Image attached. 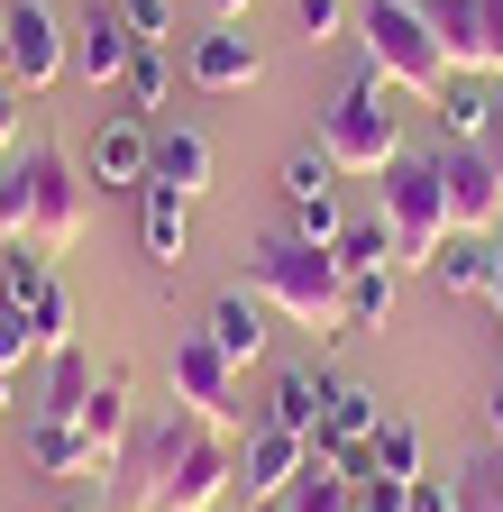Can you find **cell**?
I'll return each mask as SVG.
<instances>
[{
  "mask_svg": "<svg viewBox=\"0 0 503 512\" xmlns=\"http://www.w3.org/2000/svg\"><path fill=\"white\" fill-rule=\"evenodd\" d=\"M129 476H138V512H211L238 485V439L193 412H165L129 448Z\"/></svg>",
  "mask_w": 503,
  "mask_h": 512,
  "instance_id": "6da1fadb",
  "label": "cell"
},
{
  "mask_svg": "<svg viewBox=\"0 0 503 512\" xmlns=\"http://www.w3.org/2000/svg\"><path fill=\"white\" fill-rule=\"evenodd\" d=\"M247 293H257L266 311H284V320H302V330H339V293H348V275H339V256L330 247H311V238H257V256H247Z\"/></svg>",
  "mask_w": 503,
  "mask_h": 512,
  "instance_id": "7a4b0ae2",
  "label": "cell"
},
{
  "mask_svg": "<svg viewBox=\"0 0 503 512\" xmlns=\"http://www.w3.org/2000/svg\"><path fill=\"white\" fill-rule=\"evenodd\" d=\"M403 92L385 83V74H375V64H366V74H348L339 92H330V110H321V156L339 165V174H385L394 156H403V110H394Z\"/></svg>",
  "mask_w": 503,
  "mask_h": 512,
  "instance_id": "3957f363",
  "label": "cell"
},
{
  "mask_svg": "<svg viewBox=\"0 0 503 512\" xmlns=\"http://www.w3.org/2000/svg\"><path fill=\"white\" fill-rule=\"evenodd\" d=\"M348 37L366 46V64H375L403 101H439V92H449V46L430 37L421 0H357V28H348Z\"/></svg>",
  "mask_w": 503,
  "mask_h": 512,
  "instance_id": "277c9868",
  "label": "cell"
},
{
  "mask_svg": "<svg viewBox=\"0 0 503 512\" xmlns=\"http://www.w3.org/2000/svg\"><path fill=\"white\" fill-rule=\"evenodd\" d=\"M375 220L394 229V256L403 266H430L439 247H449V183H439L430 156H394L385 174H375Z\"/></svg>",
  "mask_w": 503,
  "mask_h": 512,
  "instance_id": "5b68a950",
  "label": "cell"
},
{
  "mask_svg": "<svg viewBox=\"0 0 503 512\" xmlns=\"http://www.w3.org/2000/svg\"><path fill=\"white\" fill-rule=\"evenodd\" d=\"M0 302L28 320V348L37 357L74 348V284H65V266H55L46 247H28V238L0 247Z\"/></svg>",
  "mask_w": 503,
  "mask_h": 512,
  "instance_id": "8992f818",
  "label": "cell"
},
{
  "mask_svg": "<svg viewBox=\"0 0 503 512\" xmlns=\"http://www.w3.org/2000/svg\"><path fill=\"white\" fill-rule=\"evenodd\" d=\"M19 183H28V247H46V256H65L74 238H83V220H92V183H83V165L65 156V147H28L19 156Z\"/></svg>",
  "mask_w": 503,
  "mask_h": 512,
  "instance_id": "52a82bcc",
  "label": "cell"
},
{
  "mask_svg": "<svg viewBox=\"0 0 503 512\" xmlns=\"http://www.w3.org/2000/svg\"><path fill=\"white\" fill-rule=\"evenodd\" d=\"M65 64H74V28L55 19L46 0H10V10H0V74L19 92H46Z\"/></svg>",
  "mask_w": 503,
  "mask_h": 512,
  "instance_id": "ba28073f",
  "label": "cell"
},
{
  "mask_svg": "<svg viewBox=\"0 0 503 512\" xmlns=\"http://www.w3.org/2000/svg\"><path fill=\"white\" fill-rule=\"evenodd\" d=\"M174 412H193V421H211V430H247V412H238V366L211 348V330H183L174 339Z\"/></svg>",
  "mask_w": 503,
  "mask_h": 512,
  "instance_id": "9c48e42d",
  "label": "cell"
},
{
  "mask_svg": "<svg viewBox=\"0 0 503 512\" xmlns=\"http://www.w3.org/2000/svg\"><path fill=\"white\" fill-rule=\"evenodd\" d=\"M147 174H156V128L129 119V110H110L92 128V147H83V183H101V192H147Z\"/></svg>",
  "mask_w": 503,
  "mask_h": 512,
  "instance_id": "30bf717a",
  "label": "cell"
},
{
  "mask_svg": "<svg viewBox=\"0 0 503 512\" xmlns=\"http://www.w3.org/2000/svg\"><path fill=\"white\" fill-rule=\"evenodd\" d=\"M430 165H439V183H449V220L458 229H503V165H494L485 138L476 147H439Z\"/></svg>",
  "mask_w": 503,
  "mask_h": 512,
  "instance_id": "8fae6325",
  "label": "cell"
},
{
  "mask_svg": "<svg viewBox=\"0 0 503 512\" xmlns=\"http://www.w3.org/2000/svg\"><path fill=\"white\" fill-rule=\"evenodd\" d=\"M421 19H430V37L449 46V74H503V37H494V10L485 0H421Z\"/></svg>",
  "mask_w": 503,
  "mask_h": 512,
  "instance_id": "7c38bea8",
  "label": "cell"
},
{
  "mask_svg": "<svg viewBox=\"0 0 503 512\" xmlns=\"http://www.w3.org/2000/svg\"><path fill=\"white\" fill-rule=\"evenodd\" d=\"M183 74H193V92H257L266 55H257V37H238V19H220L211 37L183 46Z\"/></svg>",
  "mask_w": 503,
  "mask_h": 512,
  "instance_id": "4fadbf2b",
  "label": "cell"
},
{
  "mask_svg": "<svg viewBox=\"0 0 503 512\" xmlns=\"http://www.w3.org/2000/svg\"><path fill=\"white\" fill-rule=\"evenodd\" d=\"M302 467H311V439H293V430H275V421H257L238 439V485L257 494V503H284L293 485H302Z\"/></svg>",
  "mask_w": 503,
  "mask_h": 512,
  "instance_id": "5bb4252c",
  "label": "cell"
},
{
  "mask_svg": "<svg viewBox=\"0 0 503 512\" xmlns=\"http://www.w3.org/2000/svg\"><path fill=\"white\" fill-rule=\"evenodd\" d=\"M430 275H439L449 302H494V284H503V238L494 229H449V247L430 256Z\"/></svg>",
  "mask_w": 503,
  "mask_h": 512,
  "instance_id": "9a60e30c",
  "label": "cell"
},
{
  "mask_svg": "<svg viewBox=\"0 0 503 512\" xmlns=\"http://www.w3.org/2000/svg\"><path fill=\"white\" fill-rule=\"evenodd\" d=\"M129 55H138L129 19H119L110 0H92V10L74 19V74H83L92 92H119V74H129Z\"/></svg>",
  "mask_w": 503,
  "mask_h": 512,
  "instance_id": "2e32d148",
  "label": "cell"
},
{
  "mask_svg": "<svg viewBox=\"0 0 503 512\" xmlns=\"http://www.w3.org/2000/svg\"><path fill=\"white\" fill-rule=\"evenodd\" d=\"M202 330H211V348H220V357H229V366L247 375V366L266 357V302L247 293V284H229V293H220V302L202 311Z\"/></svg>",
  "mask_w": 503,
  "mask_h": 512,
  "instance_id": "e0dca14e",
  "label": "cell"
},
{
  "mask_svg": "<svg viewBox=\"0 0 503 512\" xmlns=\"http://www.w3.org/2000/svg\"><path fill=\"white\" fill-rule=\"evenodd\" d=\"M330 384H339V375H321V366H284L275 394H266V421L293 430V439H321V421H330Z\"/></svg>",
  "mask_w": 503,
  "mask_h": 512,
  "instance_id": "ac0fdd59",
  "label": "cell"
},
{
  "mask_svg": "<svg viewBox=\"0 0 503 512\" xmlns=\"http://www.w3.org/2000/svg\"><path fill=\"white\" fill-rule=\"evenodd\" d=\"M138 247H147V266H183V247H193V202L183 192H165V183H147L138 192Z\"/></svg>",
  "mask_w": 503,
  "mask_h": 512,
  "instance_id": "d6986e66",
  "label": "cell"
},
{
  "mask_svg": "<svg viewBox=\"0 0 503 512\" xmlns=\"http://www.w3.org/2000/svg\"><path fill=\"white\" fill-rule=\"evenodd\" d=\"M211 174H220V156H211V138H202V128H156V174H147V183L183 192V202H202V192H211Z\"/></svg>",
  "mask_w": 503,
  "mask_h": 512,
  "instance_id": "ffe728a7",
  "label": "cell"
},
{
  "mask_svg": "<svg viewBox=\"0 0 503 512\" xmlns=\"http://www.w3.org/2000/svg\"><path fill=\"white\" fill-rule=\"evenodd\" d=\"M430 110H439V147H476L494 128V83L485 74H449V92H439Z\"/></svg>",
  "mask_w": 503,
  "mask_h": 512,
  "instance_id": "44dd1931",
  "label": "cell"
},
{
  "mask_svg": "<svg viewBox=\"0 0 503 512\" xmlns=\"http://www.w3.org/2000/svg\"><path fill=\"white\" fill-rule=\"evenodd\" d=\"M37 366H46V394H37V421H83V403H92L101 366H92L83 348H55V357H37Z\"/></svg>",
  "mask_w": 503,
  "mask_h": 512,
  "instance_id": "7402d4cb",
  "label": "cell"
},
{
  "mask_svg": "<svg viewBox=\"0 0 503 512\" xmlns=\"http://www.w3.org/2000/svg\"><path fill=\"white\" fill-rule=\"evenodd\" d=\"M28 467L37 476H101L83 421H28Z\"/></svg>",
  "mask_w": 503,
  "mask_h": 512,
  "instance_id": "603a6c76",
  "label": "cell"
},
{
  "mask_svg": "<svg viewBox=\"0 0 503 512\" xmlns=\"http://www.w3.org/2000/svg\"><path fill=\"white\" fill-rule=\"evenodd\" d=\"M165 92H174V46H138V55H129V74H119V101H129V119L165 110Z\"/></svg>",
  "mask_w": 503,
  "mask_h": 512,
  "instance_id": "cb8c5ba5",
  "label": "cell"
},
{
  "mask_svg": "<svg viewBox=\"0 0 503 512\" xmlns=\"http://www.w3.org/2000/svg\"><path fill=\"white\" fill-rule=\"evenodd\" d=\"M385 320H394V266L348 275V293H339V330H385Z\"/></svg>",
  "mask_w": 503,
  "mask_h": 512,
  "instance_id": "d4e9b609",
  "label": "cell"
},
{
  "mask_svg": "<svg viewBox=\"0 0 503 512\" xmlns=\"http://www.w3.org/2000/svg\"><path fill=\"white\" fill-rule=\"evenodd\" d=\"M330 256H339V275H375V266H403V256H394V229H385V220H348Z\"/></svg>",
  "mask_w": 503,
  "mask_h": 512,
  "instance_id": "484cf974",
  "label": "cell"
},
{
  "mask_svg": "<svg viewBox=\"0 0 503 512\" xmlns=\"http://www.w3.org/2000/svg\"><path fill=\"white\" fill-rule=\"evenodd\" d=\"M275 183H284V211H293V202H321V192H339V165L321 156V138H302V147L284 156V174H275Z\"/></svg>",
  "mask_w": 503,
  "mask_h": 512,
  "instance_id": "4316f807",
  "label": "cell"
},
{
  "mask_svg": "<svg viewBox=\"0 0 503 512\" xmlns=\"http://www.w3.org/2000/svg\"><path fill=\"white\" fill-rule=\"evenodd\" d=\"M375 476H430V467H421V421H412V412H385V430H375Z\"/></svg>",
  "mask_w": 503,
  "mask_h": 512,
  "instance_id": "83f0119b",
  "label": "cell"
},
{
  "mask_svg": "<svg viewBox=\"0 0 503 512\" xmlns=\"http://www.w3.org/2000/svg\"><path fill=\"white\" fill-rule=\"evenodd\" d=\"M458 503L467 512H503V448H485V458L458 467Z\"/></svg>",
  "mask_w": 503,
  "mask_h": 512,
  "instance_id": "f1b7e54d",
  "label": "cell"
},
{
  "mask_svg": "<svg viewBox=\"0 0 503 512\" xmlns=\"http://www.w3.org/2000/svg\"><path fill=\"white\" fill-rule=\"evenodd\" d=\"M284 512H357V503H348V476H321V467H302V485L284 494Z\"/></svg>",
  "mask_w": 503,
  "mask_h": 512,
  "instance_id": "f546056e",
  "label": "cell"
},
{
  "mask_svg": "<svg viewBox=\"0 0 503 512\" xmlns=\"http://www.w3.org/2000/svg\"><path fill=\"white\" fill-rule=\"evenodd\" d=\"M293 19H302V37H311V46H330V37H348V28H357V0H293Z\"/></svg>",
  "mask_w": 503,
  "mask_h": 512,
  "instance_id": "4dcf8cb0",
  "label": "cell"
},
{
  "mask_svg": "<svg viewBox=\"0 0 503 512\" xmlns=\"http://www.w3.org/2000/svg\"><path fill=\"white\" fill-rule=\"evenodd\" d=\"M119 19H129L138 46H174V0H110Z\"/></svg>",
  "mask_w": 503,
  "mask_h": 512,
  "instance_id": "1f68e13d",
  "label": "cell"
},
{
  "mask_svg": "<svg viewBox=\"0 0 503 512\" xmlns=\"http://www.w3.org/2000/svg\"><path fill=\"white\" fill-rule=\"evenodd\" d=\"M339 229H348L339 192H321V202H293V238H311V247H339Z\"/></svg>",
  "mask_w": 503,
  "mask_h": 512,
  "instance_id": "d6a6232c",
  "label": "cell"
},
{
  "mask_svg": "<svg viewBox=\"0 0 503 512\" xmlns=\"http://www.w3.org/2000/svg\"><path fill=\"white\" fill-rule=\"evenodd\" d=\"M348 503H357V512H412V476H357Z\"/></svg>",
  "mask_w": 503,
  "mask_h": 512,
  "instance_id": "836d02e7",
  "label": "cell"
},
{
  "mask_svg": "<svg viewBox=\"0 0 503 512\" xmlns=\"http://www.w3.org/2000/svg\"><path fill=\"white\" fill-rule=\"evenodd\" d=\"M28 357H37V348H28V320L0 302V366H28Z\"/></svg>",
  "mask_w": 503,
  "mask_h": 512,
  "instance_id": "e575fe53",
  "label": "cell"
},
{
  "mask_svg": "<svg viewBox=\"0 0 503 512\" xmlns=\"http://www.w3.org/2000/svg\"><path fill=\"white\" fill-rule=\"evenodd\" d=\"M10 147H19V83L0 74V165H10Z\"/></svg>",
  "mask_w": 503,
  "mask_h": 512,
  "instance_id": "d590c367",
  "label": "cell"
},
{
  "mask_svg": "<svg viewBox=\"0 0 503 512\" xmlns=\"http://www.w3.org/2000/svg\"><path fill=\"white\" fill-rule=\"evenodd\" d=\"M485 439H494V448H503V375H494V384H485Z\"/></svg>",
  "mask_w": 503,
  "mask_h": 512,
  "instance_id": "8d00e7d4",
  "label": "cell"
},
{
  "mask_svg": "<svg viewBox=\"0 0 503 512\" xmlns=\"http://www.w3.org/2000/svg\"><path fill=\"white\" fill-rule=\"evenodd\" d=\"M10 384H19V366H0V421H10Z\"/></svg>",
  "mask_w": 503,
  "mask_h": 512,
  "instance_id": "74e56055",
  "label": "cell"
},
{
  "mask_svg": "<svg viewBox=\"0 0 503 512\" xmlns=\"http://www.w3.org/2000/svg\"><path fill=\"white\" fill-rule=\"evenodd\" d=\"M238 10H257V0H211V19H238Z\"/></svg>",
  "mask_w": 503,
  "mask_h": 512,
  "instance_id": "f35d334b",
  "label": "cell"
},
{
  "mask_svg": "<svg viewBox=\"0 0 503 512\" xmlns=\"http://www.w3.org/2000/svg\"><path fill=\"white\" fill-rule=\"evenodd\" d=\"M485 10H494V37H503V0H485Z\"/></svg>",
  "mask_w": 503,
  "mask_h": 512,
  "instance_id": "ab89813d",
  "label": "cell"
},
{
  "mask_svg": "<svg viewBox=\"0 0 503 512\" xmlns=\"http://www.w3.org/2000/svg\"><path fill=\"white\" fill-rule=\"evenodd\" d=\"M257 512H284V503H257Z\"/></svg>",
  "mask_w": 503,
  "mask_h": 512,
  "instance_id": "60d3db41",
  "label": "cell"
},
{
  "mask_svg": "<svg viewBox=\"0 0 503 512\" xmlns=\"http://www.w3.org/2000/svg\"><path fill=\"white\" fill-rule=\"evenodd\" d=\"M74 512H83V503H74Z\"/></svg>",
  "mask_w": 503,
  "mask_h": 512,
  "instance_id": "b9f144b4",
  "label": "cell"
}]
</instances>
